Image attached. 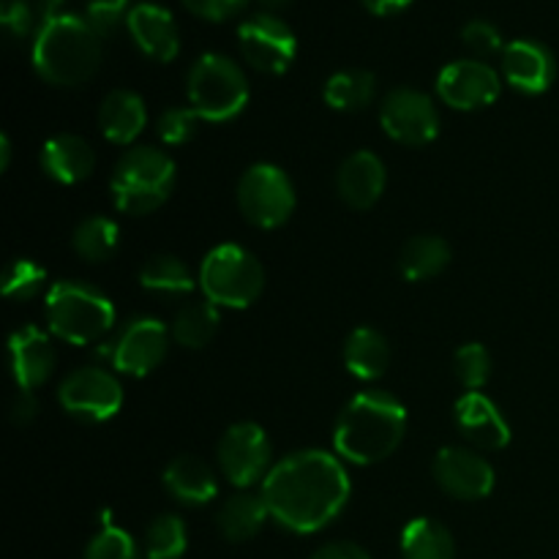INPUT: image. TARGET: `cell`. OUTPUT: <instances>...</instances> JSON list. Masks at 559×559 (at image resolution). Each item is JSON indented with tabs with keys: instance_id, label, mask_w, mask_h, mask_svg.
Returning a JSON list of instances; mask_svg holds the SVG:
<instances>
[{
	"instance_id": "1",
	"label": "cell",
	"mask_w": 559,
	"mask_h": 559,
	"mask_svg": "<svg viewBox=\"0 0 559 559\" xmlns=\"http://www.w3.org/2000/svg\"><path fill=\"white\" fill-rule=\"evenodd\" d=\"M349 475L328 451H298L273 464L262 480V500L273 522L295 535L320 533L338 519L349 500Z\"/></svg>"
},
{
	"instance_id": "2",
	"label": "cell",
	"mask_w": 559,
	"mask_h": 559,
	"mask_svg": "<svg viewBox=\"0 0 559 559\" xmlns=\"http://www.w3.org/2000/svg\"><path fill=\"white\" fill-rule=\"evenodd\" d=\"M407 431V409L385 391H364L342 409L333 429L338 459L358 467L391 456Z\"/></svg>"
},
{
	"instance_id": "3",
	"label": "cell",
	"mask_w": 559,
	"mask_h": 559,
	"mask_svg": "<svg viewBox=\"0 0 559 559\" xmlns=\"http://www.w3.org/2000/svg\"><path fill=\"white\" fill-rule=\"evenodd\" d=\"M102 66V36L85 16L58 14L41 22L33 38V69L55 87H76Z\"/></svg>"
},
{
	"instance_id": "4",
	"label": "cell",
	"mask_w": 559,
	"mask_h": 559,
	"mask_svg": "<svg viewBox=\"0 0 559 559\" xmlns=\"http://www.w3.org/2000/svg\"><path fill=\"white\" fill-rule=\"evenodd\" d=\"M47 325L63 342L85 347L107 336L115 325V306L102 289L82 282H58L47 293Z\"/></svg>"
},
{
	"instance_id": "5",
	"label": "cell",
	"mask_w": 559,
	"mask_h": 559,
	"mask_svg": "<svg viewBox=\"0 0 559 559\" xmlns=\"http://www.w3.org/2000/svg\"><path fill=\"white\" fill-rule=\"evenodd\" d=\"M175 173H178L175 162L164 151L134 147L120 156L109 180L118 211L129 216H145L162 207L175 189Z\"/></svg>"
},
{
	"instance_id": "6",
	"label": "cell",
	"mask_w": 559,
	"mask_h": 559,
	"mask_svg": "<svg viewBox=\"0 0 559 559\" xmlns=\"http://www.w3.org/2000/svg\"><path fill=\"white\" fill-rule=\"evenodd\" d=\"M186 91H189L191 109L211 123H227L238 118L249 104V80L243 69L233 58L218 52L202 55L191 66Z\"/></svg>"
},
{
	"instance_id": "7",
	"label": "cell",
	"mask_w": 559,
	"mask_h": 559,
	"mask_svg": "<svg viewBox=\"0 0 559 559\" xmlns=\"http://www.w3.org/2000/svg\"><path fill=\"white\" fill-rule=\"evenodd\" d=\"M265 287V271L249 249L222 243L200 265V289L218 309H246Z\"/></svg>"
},
{
	"instance_id": "8",
	"label": "cell",
	"mask_w": 559,
	"mask_h": 559,
	"mask_svg": "<svg viewBox=\"0 0 559 559\" xmlns=\"http://www.w3.org/2000/svg\"><path fill=\"white\" fill-rule=\"evenodd\" d=\"M238 205L246 222L260 229H276L295 211V186L276 164H254L238 183Z\"/></svg>"
},
{
	"instance_id": "9",
	"label": "cell",
	"mask_w": 559,
	"mask_h": 559,
	"mask_svg": "<svg viewBox=\"0 0 559 559\" xmlns=\"http://www.w3.org/2000/svg\"><path fill=\"white\" fill-rule=\"evenodd\" d=\"M58 402L66 413L85 424H104L123 407V388L109 371L82 366L60 382Z\"/></svg>"
},
{
	"instance_id": "10",
	"label": "cell",
	"mask_w": 559,
	"mask_h": 559,
	"mask_svg": "<svg viewBox=\"0 0 559 559\" xmlns=\"http://www.w3.org/2000/svg\"><path fill=\"white\" fill-rule=\"evenodd\" d=\"M218 467H222L224 478L238 489H249V486L260 484L271 473V440H267L265 429L251 420L235 424L224 431L218 440Z\"/></svg>"
},
{
	"instance_id": "11",
	"label": "cell",
	"mask_w": 559,
	"mask_h": 559,
	"mask_svg": "<svg viewBox=\"0 0 559 559\" xmlns=\"http://www.w3.org/2000/svg\"><path fill=\"white\" fill-rule=\"evenodd\" d=\"M240 55L251 69L262 74H284L298 55V38L293 27L276 14H254L238 27Z\"/></svg>"
},
{
	"instance_id": "12",
	"label": "cell",
	"mask_w": 559,
	"mask_h": 559,
	"mask_svg": "<svg viewBox=\"0 0 559 559\" xmlns=\"http://www.w3.org/2000/svg\"><path fill=\"white\" fill-rule=\"evenodd\" d=\"M380 123L399 145L424 147L440 134V115L435 102L415 87H396L380 107Z\"/></svg>"
},
{
	"instance_id": "13",
	"label": "cell",
	"mask_w": 559,
	"mask_h": 559,
	"mask_svg": "<svg viewBox=\"0 0 559 559\" xmlns=\"http://www.w3.org/2000/svg\"><path fill=\"white\" fill-rule=\"evenodd\" d=\"M169 338H173V333L164 322L153 320V317H136L120 331L112 349H109L112 366L131 377L151 374L167 358Z\"/></svg>"
},
{
	"instance_id": "14",
	"label": "cell",
	"mask_w": 559,
	"mask_h": 559,
	"mask_svg": "<svg viewBox=\"0 0 559 559\" xmlns=\"http://www.w3.org/2000/svg\"><path fill=\"white\" fill-rule=\"evenodd\" d=\"M500 74L484 60H453L437 76V93L442 102L462 112L484 109L500 96Z\"/></svg>"
},
{
	"instance_id": "15",
	"label": "cell",
	"mask_w": 559,
	"mask_h": 559,
	"mask_svg": "<svg viewBox=\"0 0 559 559\" xmlns=\"http://www.w3.org/2000/svg\"><path fill=\"white\" fill-rule=\"evenodd\" d=\"M435 478L456 500H484L495 491V467L469 448H442L437 453Z\"/></svg>"
},
{
	"instance_id": "16",
	"label": "cell",
	"mask_w": 559,
	"mask_h": 559,
	"mask_svg": "<svg viewBox=\"0 0 559 559\" xmlns=\"http://www.w3.org/2000/svg\"><path fill=\"white\" fill-rule=\"evenodd\" d=\"M502 76L508 85L527 96H538L551 87L557 76V60L546 44L533 38H516L502 49Z\"/></svg>"
},
{
	"instance_id": "17",
	"label": "cell",
	"mask_w": 559,
	"mask_h": 559,
	"mask_svg": "<svg viewBox=\"0 0 559 559\" xmlns=\"http://www.w3.org/2000/svg\"><path fill=\"white\" fill-rule=\"evenodd\" d=\"M131 38L140 47L142 55L158 60V63H169L178 58L180 52V36L175 16L169 14L164 5L158 3H136L131 5L129 20H126Z\"/></svg>"
},
{
	"instance_id": "18",
	"label": "cell",
	"mask_w": 559,
	"mask_h": 559,
	"mask_svg": "<svg viewBox=\"0 0 559 559\" xmlns=\"http://www.w3.org/2000/svg\"><path fill=\"white\" fill-rule=\"evenodd\" d=\"M456 424L480 451H502L511 442V424L495 402L480 391H467L456 402Z\"/></svg>"
},
{
	"instance_id": "19",
	"label": "cell",
	"mask_w": 559,
	"mask_h": 559,
	"mask_svg": "<svg viewBox=\"0 0 559 559\" xmlns=\"http://www.w3.org/2000/svg\"><path fill=\"white\" fill-rule=\"evenodd\" d=\"M9 355L14 382L20 385V391H36L38 385H44L52 374L55 360H58L49 336L38 331L36 325H25L11 333Z\"/></svg>"
},
{
	"instance_id": "20",
	"label": "cell",
	"mask_w": 559,
	"mask_h": 559,
	"mask_svg": "<svg viewBox=\"0 0 559 559\" xmlns=\"http://www.w3.org/2000/svg\"><path fill=\"white\" fill-rule=\"evenodd\" d=\"M388 183L385 164L377 153L371 151H358L349 158H344V164L336 173V191L349 207L355 211H366V207L377 205V200L382 197Z\"/></svg>"
},
{
	"instance_id": "21",
	"label": "cell",
	"mask_w": 559,
	"mask_h": 559,
	"mask_svg": "<svg viewBox=\"0 0 559 559\" xmlns=\"http://www.w3.org/2000/svg\"><path fill=\"white\" fill-rule=\"evenodd\" d=\"M41 167L52 180L63 186H76L91 178L96 167V153L91 142L80 134H58L41 147Z\"/></svg>"
},
{
	"instance_id": "22",
	"label": "cell",
	"mask_w": 559,
	"mask_h": 559,
	"mask_svg": "<svg viewBox=\"0 0 559 559\" xmlns=\"http://www.w3.org/2000/svg\"><path fill=\"white\" fill-rule=\"evenodd\" d=\"M164 486L169 495L183 506H207L218 495L216 473L202 459L183 456L173 459L164 469Z\"/></svg>"
},
{
	"instance_id": "23",
	"label": "cell",
	"mask_w": 559,
	"mask_h": 559,
	"mask_svg": "<svg viewBox=\"0 0 559 559\" xmlns=\"http://www.w3.org/2000/svg\"><path fill=\"white\" fill-rule=\"evenodd\" d=\"M147 123L145 102L134 91H112L98 109L102 134L115 145H131Z\"/></svg>"
},
{
	"instance_id": "24",
	"label": "cell",
	"mask_w": 559,
	"mask_h": 559,
	"mask_svg": "<svg viewBox=\"0 0 559 559\" xmlns=\"http://www.w3.org/2000/svg\"><path fill=\"white\" fill-rule=\"evenodd\" d=\"M267 519H271V513H267L262 495L240 491V495L229 497V500L218 508L216 527L229 544H246V540L260 535V530L265 527Z\"/></svg>"
},
{
	"instance_id": "25",
	"label": "cell",
	"mask_w": 559,
	"mask_h": 559,
	"mask_svg": "<svg viewBox=\"0 0 559 559\" xmlns=\"http://www.w3.org/2000/svg\"><path fill=\"white\" fill-rule=\"evenodd\" d=\"M391 364V344L374 328H358L344 344V366L364 382L380 380Z\"/></svg>"
},
{
	"instance_id": "26",
	"label": "cell",
	"mask_w": 559,
	"mask_h": 559,
	"mask_svg": "<svg viewBox=\"0 0 559 559\" xmlns=\"http://www.w3.org/2000/svg\"><path fill=\"white\" fill-rule=\"evenodd\" d=\"M451 262V246L440 235H415L402 246L399 271L407 282H426L440 276Z\"/></svg>"
},
{
	"instance_id": "27",
	"label": "cell",
	"mask_w": 559,
	"mask_h": 559,
	"mask_svg": "<svg viewBox=\"0 0 559 559\" xmlns=\"http://www.w3.org/2000/svg\"><path fill=\"white\" fill-rule=\"evenodd\" d=\"M218 322H222V314H218V306H213L211 300H191V304L180 306L175 311V320L169 333H173L175 342L186 349H202L213 342L218 331Z\"/></svg>"
},
{
	"instance_id": "28",
	"label": "cell",
	"mask_w": 559,
	"mask_h": 559,
	"mask_svg": "<svg viewBox=\"0 0 559 559\" xmlns=\"http://www.w3.org/2000/svg\"><path fill=\"white\" fill-rule=\"evenodd\" d=\"M404 559H456V544L445 524L435 519H413L402 533Z\"/></svg>"
},
{
	"instance_id": "29",
	"label": "cell",
	"mask_w": 559,
	"mask_h": 559,
	"mask_svg": "<svg viewBox=\"0 0 559 559\" xmlns=\"http://www.w3.org/2000/svg\"><path fill=\"white\" fill-rule=\"evenodd\" d=\"M140 284L147 293L162 295V298H183L194 293L197 278L183 260L173 254H158L142 265Z\"/></svg>"
},
{
	"instance_id": "30",
	"label": "cell",
	"mask_w": 559,
	"mask_h": 559,
	"mask_svg": "<svg viewBox=\"0 0 559 559\" xmlns=\"http://www.w3.org/2000/svg\"><path fill=\"white\" fill-rule=\"evenodd\" d=\"M374 74L366 69H344L336 71L331 80L325 82L328 107L338 109V112H358V109L369 107L374 98Z\"/></svg>"
},
{
	"instance_id": "31",
	"label": "cell",
	"mask_w": 559,
	"mask_h": 559,
	"mask_svg": "<svg viewBox=\"0 0 559 559\" xmlns=\"http://www.w3.org/2000/svg\"><path fill=\"white\" fill-rule=\"evenodd\" d=\"M120 243V229L118 224L109 222L104 216H91L85 222L76 224L74 238H71V246H74L76 254L82 257L85 262H107L109 257L118 251Z\"/></svg>"
},
{
	"instance_id": "32",
	"label": "cell",
	"mask_w": 559,
	"mask_h": 559,
	"mask_svg": "<svg viewBox=\"0 0 559 559\" xmlns=\"http://www.w3.org/2000/svg\"><path fill=\"white\" fill-rule=\"evenodd\" d=\"M186 546H189V533H186L183 519L175 513H164V516L153 519L151 527L145 530L142 555L145 559H180Z\"/></svg>"
},
{
	"instance_id": "33",
	"label": "cell",
	"mask_w": 559,
	"mask_h": 559,
	"mask_svg": "<svg viewBox=\"0 0 559 559\" xmlns=\"http://www.w3.org/2000/svg\"><path fill=\"white\" fill-rule=\"evenodd\" d=\"M47 282V271L33 260H14L5 271L3 295L11 300H31L36 298Z\"/></svg>"
},
{
	"instance_id": "34",
	"label": "cell",
	"mask_w": 559,
	"mask_h": 559,
	"mask_svg": "<svg viewBox=\"0 0 559 559\" xmlns=\"http://www.w3.org/2000/svg\"><path fill=\"white\" fill-rule=\"evenodd\" d=\"M85 559H142L136 540L115 524H104L87 544Z\"/></svg>"
},
{
	"instance_id": "35",
	"label": "cell",
	"mask_w": 559,
	"mask_h": 559,
	"mask_svg": "<svg viewBox=\"0 0 559 559\" xmlns=\"http://www.w3.org/2000/svg\"><path fill=\"white\" fill-rule=\"evenodd\" d=\"M456 374L467 391H480L491 377V355L484 344H464L456 353Z\"/></svg>"
},
{
	"instance_id": "36",
	"label": "cell",
	"mask_w": 559,
	"mask_h": 559,
	"mask_svg": "<svg viewBox=\"0 0 559 559\" xmlns=\"http://www.w3.org/2000/svg\"><path fill=\"white\" fill-rule=\"evenodd\" d=\"M197 120H200V115H197L191 107L167 109V112L158 115L156 120L158 140H162L164 145H173V147L186 145V142L194 140Z\"/></svg>"
},
{
	"instance_id": "37",
	"label": "cell",
	"mask_w": 559,
	"mask_h": 559,
	"mask_svg": "<svg viewBox=\"0 0 559 559\" xmlns=\"http://www.w3.org/2000/svg\"><path fill=\"white\" fill-rule=\"evenodd\" d=\"M129 5L131 0H87L85 20L91 22L93 31L104 38L109 36V33L118 31L120 22L129 20Z\"/></svg>"
},
{
	"instance_id": "38",
	"label": "cell",
	"mask_w": 559,
	"mask_h": 559,
	"mask_svg": "<svg viewBox=\"0 0 559 559\" xmlns=\"http://www.w3.org/2000/svg\"><path fill=\"white\" fill-rule=\"evenodd\" d=\"M462 41L464 47L473 49L480 58H489V55H497L506 49L502 47V36L500 31H497V25H491V22L486 20L467 22V25L462 27Z\"/></svg>"
},
{
	"instance_id": "39",
	"label": "cell",
	"mask_w": 559,
	"mask_h": 559,
	"mask_svg": "<svg viewBox=\"0 0 559 559\" xmlns=\"http://www.w3.org/2000/svg\"><path fill=\"white\" fill-rule=\"evenodd\" d=\"M183 5L191 14L202 16V20L224 22L229 16L240 14L249 5V0H183Z\"/></svg>"
},
{
	"instance_id": "40",
	"label": "cell",
	"mask_w": 559,
	"mask_h": 559,
	"mask_svg": "<svg viewBox=\"0 0 559 559\" xmlns=\"http://www.w3.org/2000/svg\"><path fill=\"white\" fill-rule=\"evenodd\" d=\"M0 22L9 31V36L25 38L33 31V9L27 0H9L0 11Z\"/></svg>"
},
{
	"instance_id": "41",
	"label": "cell",
	"mask_w": 559,
	"mask_h": 559,
	"mask_svg": "<svg viewBox=\"0 0 559 559\" xmlns=\"http://www.w3.org/2000/svg\"><path fill=\"white\" fill-rule=\"evenodd\" d=\"M311 559H371L369 551L349 540H336V544H325L311 555Z\"/></svg>"
},
{
	"instance_id": "42",
	"label": "cell",
	"mask_w": 559,
	"mask_h": 559,
	"mask_svg": "<svg viewBox=\"0 0 559 559\" xmlns=\"http://www.w3.org/2000/svg\"><path fill=\"white\" fill-rule=\"evenodd\" d=\"M36 413H38V402L36 396H33V391L16 393L14 402H11V420H14L16 426H25L36 418Z\"/></svg>"
},
{
	"instance_id": "43",
	"label": "cell",
	"mask_w": 559,
	"mask_h": 559,
	"mask_svg": "<svg viewBox=\"0 0 559 559\" xmlns=\"http://www.w3.org/2000/svg\"><path fill=\"white\" fill-rule=\"evenodd\" d=\"M360 3H364V9L371 11L374 16H391L407 9L413 0H360Z\"/></svg>"
},
{
	"instance_id": "44",
	"label": "cell",
	"mask_w": 559,
	"mask_h": 559,
	"mask_svg": "<svg viewBox=\"0 0 559 559\" xmlns=\"http://www.w3.org/2000/svg\"><path fill=\"white\" fill-rule=\"evenodd\" d=\"M257 3L262 5V11H265V14H273V11L284 9V5H289L293 0H257Z\"/></svg>"
},
{
	"instance_id": "45",
	"label": "cell",
	"mask_w": 559,
	"mask_h": 559,
	"mask_svg": "<svg viewBox=\"0 0 559 559\" xmlns=\"http://www.w3.org/2000/svg\"><path fill=\"white\" fill-rule=\"evenodd\" d=\"M0 153H3V162H0V169H9V156H11L9 136H0Z\"/></svg>"
}]
</instances>
